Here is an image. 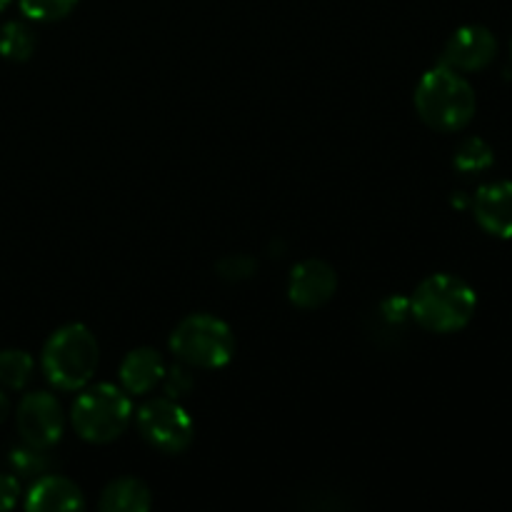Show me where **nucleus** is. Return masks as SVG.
I'll return each instance as SVG.
<instances>
[{
    "mask_svg": "<svg viewBox=\"0 0 512 512\" xmlns=\"http://www.w3.org/2000/svg\"><path fill=\"white\" fill-rule=\"evenodd\" d=\"M413 103L420 120L440 133L463 130L475 115L473 85L443 63L425 70L415 85Z\"/></svg>",
    "mask_w": 512,
    "mask_h": 512,
    "instance_id": "nucleus-1",
    "label": "nucleus"
},
{
    "mask_svg": "<svg viewBox=\"0 0 512 512\" xmlns=\"http://www.w3.org/2000/svg\"><path fill=\"white\" fill-rule=\"evenodd\" d=\"M478 295L455 275L438 273L425 278L410 295V315L430 333H458L473 320Z\"/></svg>",
    "mask_w": 512,
    "mask_h": 512,
    "instance_id": "nucleus-2",
    "label": "nucleus"
},
{
    "mask_svg": "<svg viewBox=\"0 0 512 512\" xmlns=\"http://www.w3.org/2000/svg\"><path fill=\"white\" fill-rule=\"evenodd\" d=\"M40 363L50 385L68 393L83 390L98 370V340L83 323L63 325L48 338Z\"/></svg>",
    "mask_w": 512,
    "mask_h": 512,
    "instance_id": "nucleus-3",
    "label": "nucleus"
},
{
    "mask_svg": "<svg viewBox=\"0 0 512 512\" xmlns=\"http://www.w3.org/2000/svg\"><path fill=\"white\" fill-rule=\"evenodd\" d=\"M133 418V403L123 388L110 383L85 385L70 408V423L75 433L93 445L113 443L125 433Z\"/></svg>",
    "mask_w": 512,
    "mask_h": 512,
    "instance_id": "nucleus-4",
    "label": "nucleus"
},
{
    "mask_svg": "<svg viewBox=\"0 0 512 512\" xmlns=\"http://www.w3.org/2000/svg\"><path fill=\"white\" fill-rule=\"evenodd\" d=\"M170 353L188 368L218 370L235 353L233 330L225 320L208 313H193L170 333Z\"/></svg>",
    "mask_w": 512,
    "mask_h": 512,
    "instance_id": "nucleus-5",
    "label": "nucleus"
},
{
    "mask_svg": "<svg viewBox=\"0 0 512 512\" xmlns=\"http://www.w3.org/2000/svg\"><path fill=\"white\" fill-rule=\"evenodd\" d=\"M135 420H138V430L145 443L165 455L185 453L195 438V423L188 410L180 405V400L168 398V395L140 405Z\"/></svg>",
    "mask_w": 512,
    "mask_h": 512,
    "instance_id": "nucleus-6",
    "label": "nucleus"
},
{
    "mask_svg": "<svg viewBox=\"0 0 512 512\" xmlns=\"http://www.w3.org/2000/svg\"><path fill=\"white\" fill-rule=\"evenodd\" d=\"M15 425H18L23 443L50 450L63 438L65 415L55 395L45 393V390H35V393L23 395V400L18 403Z\"/></svg>",
    "mask_w": 512,
    "mask_h": 512,
    "instance_id": "nucleus-7",
    "label": "nucleus"
},
{
    "mask_svg": "<svg viewBox=\"0 0 512 512\" xmlns=\"http://www.w3.org/2000/svg\"><path fill=\"white\" fill-rule=\"evenodd\" d=\"M498 55V40L485 25H463L445 43L440 63L458 73H478Z\"/></svg>",
    "mask_w": 512,
    "mask_h": 512,
    "instance_id": "nucleus-8",
    "label": "nucleus"
},
{
    "mask_svg": "<svg viewBox=\"0 0 512 512\" xmlns=\"http://www.w3.org/2000/svg\"><path fill=\"white\" fill-rule=\"evenodd\" d=\"M338 290V275L333 265L325 260L308 258L290 270L288 298L295 308L315 310L323 308Z\"/></svg>",
    "mask_w": 512,
    "mask_h": 512,
    "instance_id": "nucleus-9",
    "label": "nucleus"
},
{
    "mask_svg": "<svg viewBox=\"0 0 512 512\" xmlns=\"http://www.w3.org/2000/svg\"><path fill=\"white\" fill-rule=\"evenodd\" d=\"M473 213L480 228L493 238H512V183L498 180L475 193Z\"/></svg>",
    "mask_w": 512,
    "mask_h": 512,
    "instance_id": "nucleus-10",
    "label": "nucleus"
},
{
    "mask_svg": "<svg viewBox=\"0 0 512 512\" xmlns=\"http://www.w3.org/2000/svg\"><path fill=\"white\" fill-rule=\"evenodd\" d=\"M83 490L73 480L63 475H40L30 485L25 495V510L30 512H60V510H83Z\"/></svg>",
    "mask_w": 512,
    "mask_h": 512,
    "instance_id": "nucleus-11",
    "label": "nucleus"
},
{
    "mask_svg": "<svg viewBox=\"0 0 512 512\" xmlns=\"http://www.w3.org/2000/svg\"><path fill=\"white\" fill-rule=\"evenodd\" d=\"M165 360L155 348H135L120 363V388L128 395H148L163 383Z\"/></svg>",
    "mask_w": 512,
    "mask_h": 512,
    "instance_id": "nucleus-12",
    "label": "nucleus"
},
{
    "mask_svg": "<svg viewBox=\"0 0 512 512\" xmlns=\"http://www.w3.org/2000/svg\"><path fill=\"white\" fill-rule=\"evenodd\" d=\"M98 505L105 512H148L153 505V495L143 480L118 478L108 483Z\"/></svg>",
    "mask_w": 512,
    "mask_h": 512,
    "instance_id": "nucleus-13",
    "label": "nucleus"
},
{
    "mask_svg": "<svg viewBox=\"0 0 512 512\" xmlns=\"http://www.w3.org/2000/svg\"><path fill=\"white\" fill-rule=\"evenodd\" d=\"M35 33L20 20H10L0 28V55L5 60H13V63H25V60L33 58L35 53Z\"/></svg>",
    "mask_w": 512,
    "mask_h": 512,
    "instance_id": "nucleus-14",
    "label": "nucleus"
},
{
    "mask_svg": "<svg viewBox=\"0 0 512 512\" xmlns=\"http://www.w3.org/2000/svg\"><path fill=\"white\" fill-rule=\"evenodd\" d=\"M453 165L460 173L478 175L493 168L495 153L493 148H490V143H485L483 138H475L473 135V138H465L463 143L458 145V150H455L453 155Z\"/></svg>",
    "mask_w": 512,
    "mask_h": 512,
    "instance_id": "nucleus-15",
    "label": "nucleus"
},
{
    "mask_svg": "<svg viewBox=\"0 0 512 512\" xmlns=\"http://www.w3.org/2000/svg\"><path fill=\"white\" fill-rule=\"evenodd\" d=\"M33 375V358L20 348L0 350V388L23 390Z\"/></svg>",
    "mask_w": 512,
    "mask_h": 512,
    "instance_id": "nucleus-16",
    "label": "nucleus"
},
{
    "mask_svg": "<svg viewBox=\"0 0 512 512\" xmlns=\"http://www.w3.org/2000/svg\"><path fill=\"white\" fill-rule=\"evenodd\" d=\"M8 465H10V470H13V475H18V478L35 480V478H40V475L50 473V465H53V460H50L48 450L45 448H35V445L23 443V445H18V448L10 450Z\"/></svg>",
    "mask_w": 512,
    "mask_h": 512,
    "instance_id": "nucleus-17",
    "label": "nucleus"
},
{
    "mask_svg": "<svg viewBox=\"0 0 512 512\" xmlns=\"http://www.w3.org/2000/svg\"><path fill=\"white\" fill-rule=\"evenodd\" d=\"M20 13L35 23H53L73 13L78 0H18Z\"/></svg>",
    "mask_w": 512,
    "mask_h": 512,
    "instance_id": "nucleus-18",
    "label": "nucleus"
},
{
    "mask_svg": "<svg viewBox=\"0 0 512 512\" xmlns=\"http://www.w3.org/2000/svg\"><path fill=\"white\" fill-rule=\"evenodd\" d=\"M255 270H258V263L250 255H228V258H223L215 265L218 278L228 280V283H240V280L253 278Z\"/></svg>",
    "mask_w": 512,
    "mask_h": 512,
    "instance_id": "nucleus-19",
    "label": "nucleus"
},
{
    "mask_svg": "<svg viewBox=\"0 0 512 512\" xmlns=\"http://www.w3.org/2000/svg\"><path fill=\"white\" fill-rule=\"evenodd\" d=\"M165 388V395L173 400H180L185 398V395L193 390L195 380L193 375H190L188 365L180 363V365H173V368H165V375H163V383H160Z\"/></svg>",
    "mask_w": 512,
    "mask_h": 512,
    "instance_id": "nucleus-20",
    "label": "nucleus"
},
{
    "mask_svg": "<svg viewBox=\"0 0 512 512\" xmlns=\"http://www.w3.org/2000/svg\"><path fill=\"white\" fill-rule=\"evenodd\" d=\"M20 500V480L13 473H0V512H8Z\"/></svg>",
    "mask_w": 512,
    "mask_h": 512,
    "instance_id": "nucleus-21",
    "label": "nucleus"
},
{
    "mask_svg": "<svg viewBox=\"0 0 512 512\" xmlns=\"http://www.w3.org/2000/svg\"><path fill=\"white\" fill-rule=\"evenodd\" d=\"M380 313L388 323H403L410 315V300L405 298H388L383 305H380Z\"/></svg>",
    "mask_w": 512,
    "mask_h": 512,
    "instance_id": "nucleus-22",
    "label": "nucleus"
},
{
    "mask_svg": "<svg viewBox=\"0 0 512 512\" xmlns=\"http://www.w3.org/2000/svg\"><path fill=\"white\" fill-rule=\"evenodd\" d=\"M10 415V400L8 395L3 393V388H0V423H5V418Z\"/></svg>",
    "mask_w": 512,
    "mask_h": 512,
    "instance_id": "nucleus-23",
    "label": "nucleus"
},
{
    "mask_svg": "<svg viewBox=\"0 0 512 512\" xmlns=\"http://www.w3.org/2000/svg\"><path fill=\"white\" fill-rule=\"evenodd\" d=\"M10 3H13V0H0V13H3V10H5V8H8V5H10Z\"/></svg>",
    "mask_w": 512,
    "mask_h": 512,
    "instance_id": "nucleus-24",
    "label": "nucleus"
},
{
    "mask_svg": "<svg viewBox=\"0 0 512 512\" xmlns=\"http://www.w3.org/2000/svg\"><path fill=\"white\" fill-rule=\"evenodd\" d=\"M510 55H512V45H510Z\"/></svg>",
    "mask_w": 512,
    "mask_h": 512,
    "instance_id": "nucleus-25",
    "label": "nucleus"
}]
</instances>
